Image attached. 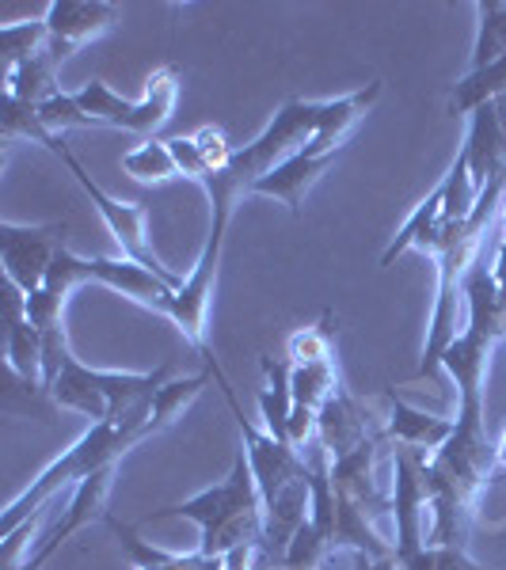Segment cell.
Listing matches in <instances>:
<instances>
[{"instance_id": "obj_13", "label": "cell", "mask_w": 506, "mask_h": 570, "mask_svg": "<svg viewBox=\"0 0 506 570\" xmlns=\"http://www.w3.org/2000/svg\"><path fill=\"white\" fill-rule=\"evenodd\" d=\"M80 274H85V282H99V285H107V289L123 293V297H130L137 305L156 308V312H164L168 297L179 289L176 282L160 278L156 271L134 259H85V255H80Z\"/></svg>"}, {"instance_id": "obj_10", "label": "cell", "mask_w": 506, "mask_h": 570, "mask_svg": "<svg viewBox=\"0 0 506 570\" xmlns=\"http://www.w3.org/2000/svg\"><path fill=\"white\" fill-rule=\"evenodd\" d=\"M392 521H397V563L427 548V487H422V456L400 449L392 464Z\"/></svg>"}, {"instance_id": "obj_5", "label": "cell", "mask_w": 506, "mask_h": 570, "mask_svg": "<svg viewBox=\"0 0 506 570\" xmlns=\"http://www.w3.org/2000/svg\"><path fill=\"white\" fill-rule=\"evenodd\" d=\"M172 365H160L153 373H110V370H88L69 354V362L61 365L58 381L50 384V400L66 411H77L91 422H110L126 415L137 403H145L156 395L164 381H168Z\"/></svg>"}, {"instance_id": "obj_21", "label": "cell", "mask_w": 506, "mask_h": 570, "mask_svg": "<svg viewBox=\"0 0 506 570\" xmlns=\"http://www.w3.org/2000/svg\"><path fill=\"white\" fill-rule=\"evenodd\" d=\"M506 96V58L492 61L484 69H468L461 80L449 91V115L454 118H468L473 110H480L492 99Z\"/></svg>"}, {"instance_id": "obj_18", "label": "cell", "mask_w": 506, "mask_h": 570, "mask_svg": "<svg viewBox=\"0 0 506 570\" xmlns=\"http://www.w3.org/2000/svg\"><path fill=\"white\" fill-rule=\"evenodd\" d=\"M58 53L50 50V42L42 46L39 53H31L20 66H12L4 72V96L8 99H20V104L39 107L46 99L58 96Z\"/></svg>"}, {"instance_id": "obj_17", "label": "cell", "mask_w": 506, "mask_h": 570, "mask_svg": "<svg viewBox=\"0 0 506 570\" xmlns=\"http://www.w3.org/2000/svg\"><path fill=\"white\" fill-rule=\"evenodd\" d=\"M454 434V419H438L427 415V411L411 407L392 395L389 400V419H385V441H397V445L411 449V453H422V449H438L446 445V438Z\"/></svg>"}, {"instance_id": "obj_24", "label": "cell", "mask_w": 506, "mask_h": 570, "mask_svg": "<svg viewBox=\"0 0 506 570\" xmlns=\"http://www.w3.org/2000/svg\"><path fill=\"white\" fill-rule=\"evenodd\" d=\"M35 110H39L42 126H46V130H50L53 137L66 134V130H80V126H96V122L88 118V110L80 107L77 91H58V96L46 99V104H39Z\"/></svg>"}, {"instance_id": "obj_31", "label": "cell", "mask_w": 506, "mask_h": 570, "mask_svg": "<svg viewBox=\"0 0 506 570\" xmlns=\"http://www.w3.org/2000/svg\"><path fill=\"white\" fill-rule=\"evenodd\" d=\"M484 570H492V567H484Z\"/></svg>"}, {"instance_id": "obj_14", "label": "cell", "mask_w": 506, "mask_h": 570, "mask_svg": "<svg viewBox=\"0 0 506 570\" xmlns=\"http://www.w3.org/2000/svg\"><path fill=\"white\" fill-rule=\"evenodd\" d=\"M381 434V430H370V419H366L362 403L354 400L347 389H339L331 400L320 407L317 415V438L324 445V453L335 461V456L351 453L354 445H362L366 438Z\"/></svg>"}, {"instance_id": "obj_15", "label": "cell", "mask_w": 506, "mask_h": 570, "mask_svg": "<svg viewBox=\"0 0 506 570\" xmlns=\"http://www.w3.org/2000/svg\"><path fill=\"white\" fill-rule=\"evenodd\" d=\"M8 365L27 389H42V331L27 320V297L8 282Z\"/></svg>"}, {"instance_id": "obj_3", "label": "cell", "mask_w": 506, "mask_h": 570, "mask_svg": "<svg viewBox=\"0 0 506 570\" xmlns=\"http://www.w3.org/2000/svg\"><path fill=\"white\" fill-rule=\"evenodd\" d=\"M156 518H187L202 532L198 551L210 559L228 556L236 548H260L263 551V499L255 487L252 464H247L244 449L236 453L233 472L217 487H206L195 499L172 502L156 510Z\"/></svg>"}, {"instance_id": "obj_2", "label": "cell", "mask_w": 506, "mask_h": 570, "mask_svg": "<svg viewBox=\"0 0 506 570\" xmlns=\"http://www.w3.org/2000/svg\"><path fill=\"white\" fill-rule=\"evenodd\" d=\"M153 434H160V430H156V419H153V395L145 403H137V407H130L126 415H118L110 422H91L88 434L72 441L66 453H61L50 468H42L39 480L8 505L4 521H0V537H12L20 525H27L31 518H39L42 505L50 502L66 483H80V480H88V475L118 464L134 445H142V441Z\"/></svg>"}, {"instance_id": "obj_1", "label": "cell", "mask_w": 506, "mask_h": 570, "mask_svg": "<svg viewBox=\"0 0 506 570\" xmlns=\"http://www.w3.org/2000/svg\"><path fill=\"white\" fill-rule=\"evenodd\" d=\"M217 384L225 389V400L236 415V430H241V449L252 464L255 487L263 499V556L282 567L290 540L298 537L301 525H309L312 510V464L305 453H298L286 441L271 438L255 422L244 419L241 403H236L233 389H228L225 373L217 370Z\"/></svg>"}, {"instance_id": "obj_22", "label": "cell", "mask_w": 506, "mask_h": 570, "mask_svg": "<svg viewBox=\"0 0 506 570\" xmlns=\"http://www.w3.org/2000/svg\"><path fill=\"white\" fill-rule=\"evenodd\" d=\"M476 16H480V27H476L473 66L468 69H484L506 58V0H480Z\"/></svg>"}, {"instance_id": "obj_29", "label": "cell", "mask_w": 506, "mask_h": 570, "mask_svg": "<svg viewBox=\"0 0 506 570\" xmlns=\"http://www.w3.org/2000/svg\"><path fill=\"white\" fill-rule=\"evenodd\" d=\"M495 461H499V468L506 472V430H503V438L495 441Z\"/></svg>"}, {"instance_id": "obj_16", "label": "cell", "mask_w": 506, "mask_h": 570, "mask_svg": "<svg viewBox=\"0 0 506 570\" xmlns=\"http://www.w3.org/2000/svg\"><path fill=\"white\" fill-rule=\"evenodd\" d=\"M441 233H446V179L430 190L427 198L411 209V217L403 220V228L397 233V240L385 247L381 266H392L400 259L403 252H422V255H435L441 244Z\"/></svg>"}, {"instance_id": "obj_19", "label": "cell", "mask_w": 506, "mask_h": 570, "mask_svg": "<svg viewBox=\"0 0 506 570\" xmlns=\"http://www.w3.org/2000/svg\"><path fill=\"white\" fill-rule=\"evenodd\" d=\"M263 389H260V411H263V430L271 438L286 441L290 415H293V389H290V362H274L271 354H263ZM290 445V441H286Z\"/></svg>"}, {"instance_id": "obj_23", "label": "cell", "mask_w": 506, "mask_h": 570, "mask_svg": "<svg viewBox=\"0 0 506 570\" xmlns=\"http://www.w3.org/2000/svg\"><path fill=\"white\" fill-rule=\"evenodd\" d=\"M123 171L134 176L137 183H164V179L179 176L176 160H172V153H168V141H153V137L123 156Z\"/></svg>"}, {"instance_id": "obj_26", "label": "cell", "mask_w": 506, "mask_h": 570, "mask_svg": "<svg viewBox=\"0 0 506 570\" xmlns=\"http://www.w3.org/2000/svg\"><path fill=\"white\" fill-rule=\"evenodd\" d=\"M168 153H172V160H176V171L183 179L206 183L210 176H214V168L206 164V156H202V149L195 145V137H172Z\"/></svg>"}, {"instance_id": "obj_7", "label": "cell", "mask_w": 506, "mask_h": 570, "mask_svg": "<svg viewBox=\"0 0 506 570\" xmlns=\"http://www.w3.org/2000/svg\"><path fill=\"white\" fill-rule=\"evenodd\" d=\"M50 153L58 156L61 164L72 171V179H77V187L85 190V198L96 206V214L104 217V225H107V233L115 236L118 247H123V259H134V263H142V266H149V271H156L160 278H168V282H176L183 285V278H176V274L168 271L160 259H156V252H153V244H149V236H145V209L142 206H130V202H118V198H110L104 187H99L96 179L88 176V168L77 160L69 149H66V141L61 137H53L50 141Z\"/></svg>"}, {"instance_id": "obj_30", "label": "cell", "mask_w": 506, "mask_h": 570, "mask_svg": "<svg viewBox=\"0 0 506 570\" xmlns=\"http://www.w3.org/2000/svg\"><path fill=\"white\" fill-rule=\"evenodd\" d=\"M499 233L506 236V198H503V217H499Z\"/></svg>"}, {"instance_id": "obj_11", "label": "cell", "mask_w": 506, "mask_h": 570, "mask_svg": "<svg viewBox=\"0 0 506 570\" xmlns=\"http://www.w3.org/2000/svg\"><path fill=\"white\" fill-rule=\"evenodd\" d=\"M473 187L484 195L487 183L506 179V96L492 99L468 115V137L461 145Z\"/></svg>"}, {"instance_id": "obj_9", "label": "cell", "mask_w": 506, "mask_h": 570, "mask_svg": "<svg viewBox=\"0 0 506 570\" xmlns=\"http://www.w3.org/2000/svg\"><path fill=\"white\" fill-rule=\"evenodd\" d=\"M339 153H343V137L320 130L309 145H301L290 160H282L274 171H266V176L252 187V195L279 198L282 206L298 217L301 206H305V195L312 190V183H317L331 168V164H335Z\"/></svg>"}, {"instance_id": "obj_8", "label": "cell", "mask_w": 506, "mask_h": 570, "mask_svg": "<svg viewBox=\"0 0 506 570\" xmlns=\"http://www.w3.org/2000/svg\"><path fill=\"white\" fill-rule=\"evenodd\" d=\"M66 220L53 225H4L0 228V259H4V278L31 297L50 274L53 255L66 247Z\"/></svg>"}, {"instance_id": "obj_27", "label": "cell", "mask_w": 506, "mask_h": 570, "mask_svg": "<svg viewBox=\"0 0 506 570\" xmlns=\"http://www.w3.org/2000/svg\"><path fill=\"white\" fill-rule=\"evenodd\" d=\"M290 357L298 362H320V357H331V338L324 327H301L298 335H290Z\"/></svg>"}, {"instance_id": "obj_4", "label": "cell", "mask_w": 506, "mask_h": 570, "mask_svg": "<svg viewBox=\"0 0 506 570\" xmlns=\"http://www.w3.org/2000/svg\"><path fill=\"white\" fill-rule=\"evenodd\" d=\"M202 187H206V198H210L206 244H202L195 266H191V274L183 278L179 289L168 297V305H164L160 316H168L202 357H214L210 354V343H206V320H210V301H214L221 252H225V233H228V220H233L241 190H236L225 176H210Z\"/></svg>"}, {"instance_id": "obj_6", "label": "cell", "mask_w": 506, "mask_h": 570, "mask_svg": "<svg viewBox=\"0 0 506 570\" xmlns=\"http://www.w3.org/2000/svg\"><path fill=\"white\" fill-rule=\"evenodd\" d=\"M179 96V69L164 66L156 69L149 80H145V96L142 99H123L118 91H110L104 80H88L85 88L77 91L80 107L88 110V118L96 126H115V130H130V134H145L153 137L168 122L172 107H176Z\"/></svg>"}, {"instance_id": "obj_20", "label": "cell", "mask_w": 506, "mask_h": 570, "mask_svg": "<svg viewBox=\"0 0 506 570\" xmlns=\"http://www.w3.org/2000/svg\"><path fill=\"white\" fill-rule=\"evenodd\" d=\"M290 389H293V407H305L312 415H320V407L343 389L339 381L335 354L320 357V362H290Z\"/></svg>"}, {"instance_id": "obj_12", "label": "cell", "mask_w": 506, "mask_h": 570, "mask_svg": "<svg viewBox=\"0 0 506 570\" xmlns=\"http://www.w3.org/2000/svg\"><path fill=\"white\" fill-rule=\"evenodd\" d=\"M115 20L118 8L107 4V0H50L42 16L46 35H50V50L58 58H69V50L104 35Z\"/></svg>"}, {"instance_id": "obj_25", "label": "cell", "mask_w": 506, "mask_h": 570, "mask_svg": "<svg viewBox=\"0 0 506 570\" xmlns=\"http://www.w3.org/2000/svg\"><path fill=\"white\" fill-rule=\"evenodd\" d=\"M46 42H50V35H46L42 20H35V23H4V27H0V46H4L8 69L20 66V61H27L31 53H39Z\"/></svg>"}, {"instance_id": "obj_28", "label": "cell", "mask_w": 506, "mask_h": 570, "mask_svg": "<svg viewBox=\"0 0 506 570\" xmlns=\"http://www.w3.org/2000/svg\"><path fill=\"white\" fill-rule=\"evenodd\" d=\"M354 570H400V563H397V556H381V559L354 556Z\"/></svg>"}]
</instances>
